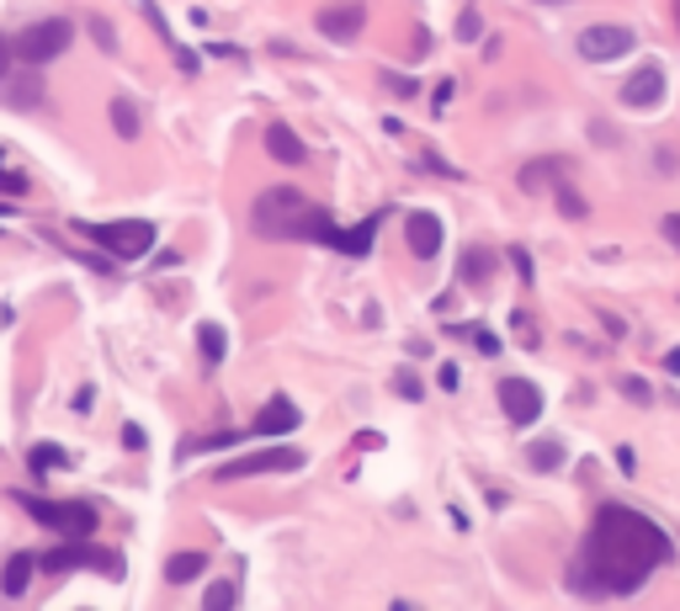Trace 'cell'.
<instances>
[{
  "label": "cell",
  "instance_id": "obj_1",
  "mask_svg": "<svg viewBox=\"0 0 680 611\" xmlns=\"http://www.w3.org/2000/svg\"><path fill=\"white\" fill-rule=\"evenodd\" d=\"M670 559H676V542L664 538V527H654L632 505H601L584 532L580 559L569 563V585L580 595H632Z\"/></svg>",
  "mask_w": 680,
  "mask_h": 611
},
{
  "label": "cell",
  "instance_id": "obj_2",
  "mask_svg": "<svg viewBox=\"0 0 680 611\" xmlns=\"http://www.w3.org/2000/svg\"><path fill=\"white\" fill-rule=\"evenodd\" d=\"M250 229H256L261 240H314V244H336V250H340V234H346V229H340L324 208H314L298 187H271V192L256 197Z\"/></svg>",
  "mask_w": 680,
  "mask_h": 611
},
{
  "label": "cell",
  "instance_id": "obj_3",
  "mask_svg": "<svg viewBox=\"0 0 680 611\" xmlns=\"http://www.w3.org/2000/svg\"><path fill=\"white\" fill-rule=\"evenodd\" d=\"M70 229H80L91 244H101L112 261H139V256H149L154 250V240H160V229L149 219H118V223H70Z\"/></svg>",
  "mask_w": 680,
  "mask_h": 611
},
{
  "label": "cell",
  "instance_id": "obj_4",
  "mask_svg": "<svg viewBox=\"0 0 680 611\" xmlns=\"http://www.w3.org/2000/svg\"><path fill=\"white\" fill-rule=\"evenodd\" d=\"M17 505H22L38 527L59 532V538H91V532H97V505H86V500H43V494H22V489H17Z\"/></svg>",
  "mask_w": 680,
  "mask_h": 611
},
{
  "label": "cell",
  "instance_id": "obj_5",
  "mask_svg": "<svg viewBox=\"0 0 680 611\" xmlns=\"http://www.w3.org/2000/svg\"><path fill=\"white\" fill-rule=\"evenodd\" d=\"M70 38H74L70 17H49V22L22 27V32H17L11 43H17V59H22L27 70H43V64H53V59H64Z\"/></svg>",
  "mask_w": 680,
  "mask_h": 611
},
{
  "label": "cell",
  "instance_id": "obj_6",
  "mask_svg": "<svg viewBox=\"0 0 680 611\" xmlns=\"http://www.w3.org/2000/svg\"><path fill=\"white\" fill-rule=\"evenodd\" d=\"M49 574H70V569H91V574H122V553H107V548H91L86 538H70L64 548H53L49 559H43Z\"/></svg>",
  "mask_w": 680,
  "mask_h": 611
},
{
  "label": "cell",
  "instance_id": "obj_7",
  "mask_svg": "<svg viewBox=\"0 0 680 611\" xmlns=\"http://www.w3.org/2000/svg\"><path fill=\"white\" fill-rule=\"evenodd\" d=\"M574 49H580L584 64H611V59H628L638 49V38H632V27L601 22V27H584L580 38H574Z\"/></svg>",
  "mask_w": 680,
  "mask_h": 611
},
{
  "label": "cell",
  "instance_id": "obj_8",
  "mask_svg": "<svg viewBox=\"0 0 680 611\" xmlns=\"http://www.w3.org/2000/svg\"><path fill=\"white\" fill-rule=\"evenodd\" d=\"M292 468H303V452H298V447H267V452H250V458L223 463L219 484H240V479H256V473H292Z\"/></svg>",
  "mask_w": 680,
  "mask_h": 611
},
{
  "label": "cell",
  "instance_id": "obj_9",
  "mask_svg": "<svg viewBox=\"0 0 680 611\" xmlns=\"http://www.w3.org/2000/svg\"><path fill=\"white\" fill-rule=\"evenodd\" d=\"M319 38H330V43H351V38H362L367 27V6L362 0H340V6H324L314 17Z\"/></svg>",
  "mask_w": 680,
  "mask_h": 611
},
{
  "label": "cell",
  "instance_id": "obj_10",
  "mask_svg": "<svg viewBox=\"0 0 680 611\" xmlns=\"http://www.w3.org/2000/svg\"><path fill=\"white\" fill-rule=\"evenodd\" d=\"M500 410H506L510 425H532V420L542 415V393H537V383H527V378H506V383H500Z\"/></svg>",
  "mask_w": 680,
  "mask_h": 611
},
{
  "label": "cell",
  "instance_id": "obj_11",
  "mask_svg": "<svg viewBox=\"0 0 680 611\" xmlns=\"http://www.w3.org/2000/svg\"><path fill=\"white\" fill-rule=\"evenodd\" d=\"M622 101H628L632 112H649L664 101V70L659 64H638V70L622 80Z\"/></svg>",
  "mask_w": 680,
  "mask_h": 611
},
{
  "label": "cell",
  "instance_id": "obj_12",
  "mask_svg": "<svg viewBox=\"0 0 680 611\" xmlns=\"http://www.w3.org/2000/svg\"><path fill=\"white\" fill-rule=\"evenodd\" d=\"M441 240H447V229H441L437 213H410V219H404V244H410L414 261H437Z\"/></svg>",
  "mask_w": 680,
  "mask_h": 611
},
{
  "label": "cell",
  "instance_id": "obj_13",
  "mask_svg": "<svg viewBox=\"0 0 680 611\" xmlns=\"http://www.w3.org/2000/svg\"><path fill=\"white\" fill-rule=\"evenodd\" d=\"M298 425H303V415H298L292 399H267L261 415L250 420V437H292Z\"/></svg>",
  "mask_w": 680,
  "mask_h": 611
},
{
  "label": "cell",
  "instance_id": "obj_14",
  "mask_svg": "<svg viewBox=\"0 0 680 611\" xmlns=\"http://www.w3.org/2000/svg\"><path fill=\"white\" fill-rule=\"evenodd\" d=\"M38 563L43 559H32V553H11L6 569H0V595H6V601H22L27 585H32V574H38Z\"/></svg>",
  "mask_w": 680,
  "mask_h": 611
},
{
  "label": "cell",
  "instance_id": "obj_15",
  "mask_svg": "<svg viewBox=\"0 0 680 611\" xmlns=\"http://www.w3.org/2000/svg\"><path fill=\"white\" fill-rule=\"evenodd\" d=\"M267 149H271V160H282V166H303V160H309L303 139L292 133L288 122H271V128H267Z\"/></svg>",
  "mask_w": 680,
  "mask_h": 611
},
{
  "label": "cell",
  "instance_id": "obj_16",
  "mask_svg": "<svg viewBox=\"0 0 680 611\" xmlns=\"http://www.w3.org/2000/svg\"><path fill=\"white\" fill-rule=\"evenodd\" d=\"M489 271H494V256H489L484 244H468V250H462V261H458V282L462 288H484Z\"/></svg>",
  "mask_w": 680,
  "mask_h": 611
},
{
  "label": "cell",
  "instance_id": "obj_17",
  "mask_svg": "<svg viewBox=\"0 0 680 611\" xmlns=\"http://www.w3.org/2000/svg\"><path fill=\"white\" fill-rule=\"evenodd\" d=\"M112 128H118L122 144H133L139 133H144V118H139V107H133V97H112Z\"/></svg>",
  "mask_w": 680,
  "mask_h": 611
},
{
  "label": "cell",
  "instance_id": "obj_18",
  "mask_svg": "<svg viewBox=\"0 0 680 611\" xmlns=\"http://www.w3.org/2000/svg\"><path fill=\"white\" fill-rule=\"evenodd\" d=\"M202 569H208V553H176L166 563V585H192L202 580Z\"/></svg>",
  "mask_w": 680,
  "mask_h": 611
},
{
  "label": "cell",
  "instance_id": "obj_19",
  "mask_svg": "<svg viewBox=\"0 0 680 611\" xmlns=\"http://www.w3.org/2000/svg\"><path fill=\"white\" fill-rule=\"evenodd\" d=\"M244 437H250V431H213V437H197L176 452V463H192L197 452H223V447H234V441H244Z\"/></svg>",
  "mask_w": 680,
  "mask_h": 611
},
{
  "label": "cell",
  "instance_id": "obj_20",
  "mask_svg": "<svg viewBox=\"0 0 680 611\" xmlns=\"http://www.w3.org/2000/svg\"><path fill=\"white\" fill-rule=\"evenodd\" d=\"M197 345H202V362L219 367L229 357V335H223L219 324H197Z\"/></svg>",
  "mask_w": 680,
  "mask_h": 611
},
{
  "label": "cell",
  "instance_id": "obj_21",
  "mask_svg": "<svg viewBox=\"0 0 680 611\" xmlns=\"http://www.w3.org/2000/svg\"><path fill=\"white\" fill-rule=\"evenodd\" d=\"M527 463H532L537 473H553V468H563V441H532Z\"/></svg>",
  "mask_w": 680,
  "mask_h": 611
},
{
  "label": "cell",
  "instance_id": "obj_22",
  "mask_svg": "<svg viewBox=\"0 0 680 611\" xmlns=\"http://www.w3.org/2000/svg\"><path fill=\"white\" fill-rule=\"evenodd\" d=\"M70 458H64V447H53V441H43V447H32V473L43 479V473H53V468H64Z\"/></svg>",
  "mask_w": 680,
  "mask_h": 611
},
{
  "label": "cell",
  "instance_id": "obj_23",
  "mask_svg": "<svg viewBox=\"0 0 680 611\" xmlns=\"http://www.w3.org/2000/svg\"><path fill=\"white\" fill-rule=\"evenodd\" d=\"M139 11H144V22L154 27V32H160V43H166L170 53L181 49V43H176V32H170V22H166V17H160V6H154V0H139Z\"/></svg>",
  "mask_w": 680,
  "mask_h": 611
},
{
  "label": "cell",
  "instance_id": "obj_24",
  "mask_svg": "<svg viewBox=\"0 0 680 611\" xmlns=\"http://www.w3.org/2000/svg\"><path fill=\"white\" fill-rule=\"evenodd\" d=\"M234 601H240V585H234V580H219V585H208V595H202V607L208 611L234 607Z\"/></svg>",
  "mask_w": 680,
  "mask_h": 611
},
{
  "label": "cell",
  "instance_id": "obj_25",
  "mask_svg": "<svg viewBox=\"0 0 680 611\" xmlns=\"http://www.w3.org/2000/svg\"><path fill=\"white\" fill-rule=\"evenodd\" d=\"M553 171H563L559 160H542V166H527V171H521V187H527V192H548L542 181H548Z\"/></svg>",
  "mask_w": 680,
  "mask_h": 611
},
{
  "label": "cell",
  "instance_id": "obj_26",
  "mask_svg": "<svg viewBox=\"0 0 680 611\" xmlns=\"http://www.w3.org/2000/svg\"><path fill=\"white\" fill-rule=\"evenodd\" d=\"M559 213L563 219H584V197L569 187V181H559Z\"/></svg>",
  "mask_w": 680,
  "mask_h": 611
},
{
  "label": "cell",
  "instance_id": "obj_27",
  "mask_svg": "<svg viewBox=\"0 0 680 611\" xmlns=\"http://www.w3.org/2000/svg\"><path fill=\"white\" fill-rule=\"evenodd\" d=\"M38 97H43V86H38V80H27V86H17V91L6 97V107H38Z\"/></svg>",
  "mask_w": 680,
  "mask_h": 611
},
{
  "label": "cell",
  "instance_id": "obj_28",
  "mask_svg": "<svg viewBox=\"0 0 680 611\" xmlns=\"http://www.w3.org/2000/svg\"><path fill=\"white\" fill-rule=\"evenodd\" d=\"M0 197H27V176L6 171V160H0Z\"/></svg>",
  "mask_w": 680,
  "mask_h": 611
},
{
  "label": "cell",
  "instance_id": "obj_29",
  "mask_svg": "<svg viewBox=\"0 0 680 611\" xmlns=\"http://www.w3.org/2000/svg\"><path fill=\"white\" fill-rule=\"evenodd\" d=\"M383 86H389V91H393V97H404V101H410V97H420V86H414V80H410V74H383Z\"/></svg>",
  "mask_w": 680,
  "mask_h": 611
},
{
  "label": "cell",
  "instance_id": "obj_30",
  "mask_svg": "<svg viewBox=\"0 0 680 611\" xmlns=\"http://www.w3.org/2000/svg\"><path fill=\"white\" fill-rule=\"evenodd\" d=\"M617 389L628 393L632 404H649V399H654V389H649V383H643V378H622V383H617Z\"/></svg>",
  "mask_w": 680,
  "mask_h": 611
},
{
  "label": "cell",
  "instance_id": "obj_31",
  "mask_svg": "<svg viewBox=\"0 0 680 611\" xmlns=\"http://www.w3.org/2000/svg\"><path fill=\"white\" fill-rule=\"evenodd\" d=\"M510 267H516V277H521V282H532V277H537L532 256H527V250H521V244H510Z\"/></svg>",
  "mask_w": 680,
  "mask_h": 611
},
{
  "label": "cell",
  "instance_id": "obj_32",
  "mask_svg": "<svg viewBox=\"0 0 680 611\" xmlns=\"http://www.w3.org/2000/svg\"><path fill=\"white\" fill-rule=\"evenodd\" d=\"M479 32H484V22H479V11L468 6V11H462V17H458V38H468V43H473Z\"/></svg>",
  "mask_w": 680,
  "mask_h": 611
},
{
  "label": "cell",
  "instance_id": "obj_33",
  "mask_svg": "<svg viewBox=\"0 0 680 611\" xmlns=\"http://www.w3.org/2000/svg\"><path fill=\"white\" fill-rule=\"evenodd\" d=\"M393 389L404 393L410 404H414V399H420V393H426V389H420V378H414V372H399V378H393Z\"/></svg>",
  "mask_w": 680,
  "mask_h": 611
},
{
  "label": "cell",
  "instance_id": "obj_34",
  "mask_svg": "<svg viewBox=\"0 0 680 611\" xmlns=\"http://www.w3.org/2000/svg\"><path fill=\"white\" fill-rule=\"evenodd\" d=\"M122 447H128V452H144V447H149V441H144V431H139L133 420L122 425Z\"/></svg>",
  "mask_w": 680,
  "mask_h": 611
},
{
  "label": "cell",
  "instance_id": "obj_35",
  "mask_svg": "<svg viewBox=\"0 0 680 611\" xmlns=\"http://www.w3.org/2000/svg\"><path fill=\"white\" fill-rule=\"evenodd\" d=\"M11 64H17V43L0 32V80H6V70H11Z\"/></svg>",
  "mask_w": 680,
  "mask_h": 611
},
{
  "label": "cell",
  "instance_id": "obj_36",
  "mask_svg": "<svg viewBox=\"0 0 680 611\" xmlns=\"http://www.w3.org/2000/svg\"><path fill=\"white\" fill-rule=\"evenodd\" d=\"M458 97V86H452V80H441L437 86V101H431V112H447V101Z\"/></svg>",
  "mask_w": 680,
  "mask_h": 611
},
{
  "label": "cell",
  "instance_id": "obj_37",
  "mask_svg": "<svg viewBox=\"0 0 680 611\" xmlns=\"http://www.w3.org/2000/svg\"><path fill=\"white\" fill-rule=\"evenodd\" d=\"M91 32H97V43H101V49H118V32H112L107 22H91Z\"/></svg>",
  "mask_w": 680,
  "mask_h": 611
},
{
  "label": "cell",
  "instance_id": "obj_38",
  "mask_svg": "<svg viewBox=\"0 0 680 611\" xmlns=\"http://www.w3.org/2000/svg\"><path fill=\"white\" fill-rule=\"evenodd\" d=\"M437 383H441V389H447V393H452V389H458V367L447 362V367H441V372H437Z\"/></svg>",
  "mask_w": 680,
  "mask_h": 611
},
{
  "label": "cell",
  "instance_id": "obj_39",
  "mask_svg": "<svg viewBox=\"0 0 680 611\" xmlns=\"http://www.w3.org/2000/svg\"><path fill=\"white\" fill-rule=\"evenodd\" d=\"M664 240L680 244V213H670V219H664Z\"/></svg>",
  "mask_w": 680,
  "mask_h": 611
},
{
  "label": "cell",
  "instance_id": "obj_40",
  "mask_svg": "<svg viewBox=\"0 0 680 611\" xmlns=\"http://www.w3.org/2000/svg\"><path fill=\"white\" fill-rule=\"evenodd\" d=\"M601 324H607V330H611V335H617V341L628 335V324H622V319H617V314H601Z\"/></svg>",
  "mask_w": 680,
  "mask_h": 611
},
{
  "label": "cell",
  "instance_id": "obj_41",
  "mask_svg": "<svg viewBox=\"0 0 680 611\" xmlns=\"http://www.w3.org/2000/svg\"><path fill=\"white\" fill-rule=\"evenodd\" d=\"M664 367H670V372H680V345L670 351V357H664Z\"/></svg>",
  "mask_w": 680,
  "mask_h": 611
},
{
  "label": "cell",
  "instance_id": "obj_42",
  "mask_svg": "<svg viewBox=\"0 0 680 611\" xmlns=\"http://www.w3.org/2000/svg\"><path fill=\"white\" fill-rule=\"evenodd\" d=\"M676 22H680V0H676Z\"/></svg>",
  "mask_w": 680,
  "mask_h": 611
}]
</instances>
